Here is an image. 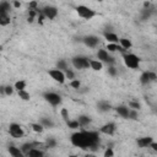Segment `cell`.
Segmentation results:
<instances>
[{"mask_svg": "<svg viewBox=\"0 0 157 157\" xmlns=\"http://www.w3.org/2000/svg\"><path fill=\"white\" fill-rule=\"evenodd\" d=\"M60 115H61V118H63L65 121L70 120V119H69L70 115H69V110H67V108H61V109H60Z\"/></svg>", "mask_w": 157, "mask_h": 157, "instance_id": "8d00e7d4", "label": "cell"}, {"mask_svg": "<svg viewBox=\"0 0 157 157\" xmlns=\"http://www.w3.org/2000/svg\"><path fill=\"white\" fill-rule=\"evenodd\" d=\"M148 76H150V81L151 82H157V72L148 71Z\"/></svg>", "mask_w": 157, "mask_h": 157, "instance_id": "b9f144b4", "label": "cell"}, {"mask_svg": "<svg viewBox=\"0 0 157 157\" xmlns=\"http://www.w3.org/2000/svg\"><path fill=\"white\" fill-rule=\"evenodd\" d=\"M64 72H65V76H66V78H69V81L75 78V72H74L71 69H67V70H65Z\"/></svg>", "mask_w": 157, "mask_h": 157, "instance_id": "f35d334b", "label": "cell"}, {"mask_svg": "<svg viewBox=\"0 0 157 157\" xmlns=\"http://www.w3.org/2000/svg\"><path fill=\"white\" fill-rule=\"evenodd\" d=\"M47 17L44 16V13L42 12V10H40V12H39V15L37 16V22L39 23V25H43L44 23V20H45Z\"/></svg>", "mask_w": 157, "mask_h": 157, "instance_id": "ab89813d", "label": "cell"}, {"mask_svg": "<svg viewBox=\"0 0 157 157\" xmlns=\"http://www.w3.org/2000/svg\"><path fill=\"white\" fill-rule=\"evenodd\" d=\"M31 129H32L34 132H37V134H42L45 128H44L40 123H31Z\"/></svg>", "mask_w": 157, "mask_h": 157, "instance_id": "f1b7e54d", "label": "cell"}, {"mask_svg": "<svg viewBox=\"0 0 157 157\" xmlns=\"http://www.w3.org/2000/svg\"><path fill=\"white\" fill-rule=\"evenodd\" d=\"M28 9H33V10H39V9H38V2H37L36 0H32V1H29V4H28Z\"/></svg>", "mask_w": 157, "mask_h": 157, "instance_id": "7bdbcfd3", "label": "cell"}, {"mask_svg": "<svg viewBox=\"0 0 157 157\" xmlns=\"http://www.w3.org/2000/svg\"><path fill=\"white\" fill-rule=\"evenodd\" d=\"M129 119H130V120H137V119H139V110H136V109H131V108H130V112H129Z\"/></svg>", "mask_w": 157, "mask_h": 157, "instance_id": "e575fe53", "label": "cell"}, {"mask_svg": "<svg viewBox=\"0 0 157 157\" xmlns=\"http://www.w3.org/2000/svg\"><path fill=\"white\" fill-rule=\"evenodd\" d=\"M99 131L87 130L86 128H81L70 136V142L72 146L78 147L81 150H93L98 147L101 142Z\"/></svg>", "mask_w": 157, "mask_h": 157, "instance_id": "6da1fadb", "label": "cell"}, {"mask_svg": "<svg viewBox=\"0 0 157 157\" xmlns=\"http://www.w3.org/2000/svg\"><path fill=\"white\" fill-rule=\"evenodd\" d=\"M71 65L77 70L90 69V58L83 55H76L71 58Z\"/></svg>", "mask_w": 157, "mask_h": 157, "instance_id": "277c9868", "label": "cell"}, {"mask_svg": "<svg viewBox=\"0 0 157 157\" xmlns=\"http://www.w3.org/2000/svg\"><path fill=\"white\" fill-rule=\"evenodd\" d=\"M28 157H43L44 156V151H42L40 148L38 147H33L28 153H27Z\"/></svg>", "mask_w": 157, "mask_h": 157, "instance_id": "cb8c5ba5", "label": "cell"}, {"mask_svg": "<svg viewBox=\"0 0 157 157\" xmlns=\"http://www.w3.org/2000/svg\"><path fill=\"white\" fill-rule=\"evenodd\" d=\"M7 152L12 157H23L25 156L22 150H21V147H17V146H13V145H10L7 147Z\"/></svg>", "mask_w": 157, "mask_h": 157, "instance_id": "9a60e30c", "label": "cell"}, {"mask_svg": "<svg viewBox=\"0 0 157 157\" xmlns=\"http://www.w3.org/2000/svg\"><path fill=\"white\" fill-rule=\"evenodd\" d=\"M123 55V61H124V65L128 67V69H131V70H137L140 69V63H141V59L134 54V53H124L121 54Z\"/></svg>", "mask_w": 157, "mask_h": 157, "instance_id": "7a4b0ae2", "label": "cell"}, {"mask_svg": "<svg viewBox=\"0 0 157 157\" xmlns=\"http://www.w3.org/2000/svg\"><path fill=\"white\" fill-rule=\"evenodd\" d=\"M17 96H18V98L22 99V101H29V99H31V94H29V92H27L26 90L17 91Z\"/></svg>", "mask_w": 157, "mask_h": 157, "instance_id": "4dcf8cb0", "label": "cell"}, {"mask_svg": "<svg viewBox=\"0 0 157 157\" xmlns=\"http://www.w3.org/2000/svg\"><path fill=\"white\" fill-rule=\"evenodd\" d=\"M82 42L87 48L93 49V48H97V45L99 44V37L94 36V34H88L82 38Z\"/></svg>", "mask_w": 157, "mask_h": 157, "instance_id": "9c48e42d", "label": "cell"}, {"mask_svg": "<svg viewBox=\"0 0 157 157\" xmlns=\"http://www.w3.org/2000/svg\"><path fill=\"white\" fill-rule=\"evenodd\" d=\"M107 71H108V75L112 76V77H117L118 76V69L114 65H108Z\"/></svg>", "mask_w": 157, "mask_h": 157, "instance_id": "1f68e13d", "label": "cell"}, {"mask_svg": "<svg viewBox=\"0 0 157 157\" xmlns=\"http://www.w3.org/2000/svg\"><path fill=\"white\" fill-rule=\"evenodd\" d=\"M119 44H120L124 49H126V50H129V49L132 47L131 40H130V39H128V38H120V39H119Z\"/></svg>", "mask_w": 157, "mask_h": 157, "instance_id": "f546056e", "label": "cell"}, {"mask_svg": "<svg viewBox=\"0 0 157 157\" xmlns=\"http://www.w3.org/2000/svg\"><path fill=\"white\" fill-rule=\"evenodd\" d=\"M13 87L16 91H21V90H26L27 87V81L26 80H18L13 83Z\"/></svg>", "mask_w": 157, "mask_h": 157, "instance_id": "4316f807", "label": "cell"}, {"mask_svg": "<svg viewBox=\"0 0 157 157\" xmlns=\"http://www.w3.org/2000/svg\"><path fill=\"white\" fill-rule=\"evenodd\" d=\"M97 109L102 113H107V112L112 110V104L108 101H99L97 103Z\"/></svg>", "mask_w": 157, "mask_h": 157, "instance_id": "e0dca14e", "label": "cell"}, {"mask_svg": "<svg viewBox=\"0 0 157 157\" xmlns=\"http://www.w3.org/2000/svg\"><path fill=\"white\" fill-rule=\"evenodd\" d=\"M43 98H44V101H45L47 103H49V104L53 105V107H58V105H60L61 102H63L61 96L58 94L56 92H45V93L43 94Z\"/></svg>", "mask_w": 157, "mask_h": 157, "instance_id": "8992f818", "label": "cell"}, {"mask_svg": "<svg viewBox=\"0 0 157 157\" xmlns=\"http://www.w3.org/2000/svg\"><path fill=\"white\" fill-rule=\"evenodd\" d=\"M128 105H129V108H131V109H136V110H140V109H141V104H140L137 101H130V102L128 103Z\"/></svg>", "mask_w": 157, "mask_h": 157, "instance_id": "d590c367", "label": "cell"}, {"mask_svg": "<svg viewBox=\"0 0 157 157\" xmlns=\"http://www.w3.org/2000/svg\"><path fill=\"white\" fill-rule=\"evenodd\" d=\"M94 1H98V2H102V1H104V0H94Z\"/></svg>", "mask_w": 157, "mask_h": 157, "instance_id": "bcb514c9", "label": "cell"}, {"mask_svg": "<svg viewBox=\"0 0 157 157\" xmlns=\"http://www.w3.org/2000/svg\"><path fill=\"white\" fill-rule=\"evenodd\" d=\"M56 67H58V69H60V70H63V71H65V70H67V69H69L66 60H63V59H60V60L56 63Z\"/></svg>", "mask_w": 157, "mask_h": 157, "instance_id": "836d02e7", "label": "cell"}, {"mask_svg": "<svg viewBox=\"0 0 157 157\" xmlns=\"http://www.w3.org/2000/svg\"><path fill=\"white\" fill-rule=\"evenodd\" d=\"M114 109H115L117 114H118L120 118H123V119H129V112H130V108H129V105H124V104H120V105L115 107Z\"/></svg>", "mask_w": 157, "mask_h": 157, "instance_id": "7c38bea8", "label": "cell"}, {"mask_svg": "<svg viewBox=\"0 0 157 157\" xmlns=\"http://www.w3.org/2000/svg\"><path fill=\"white\" fill-rule=\"evenodd\" d=\"M151 1H153V0H151Z\"/></svg>", "mask_w": 157, "mask_h": 157, "instance_id": "7dc6e473", "label": "cell"}, {"mask_svg": "<svg viewBox=\"0 0 157 157\" xmlns=\"http://www.w3.org/2000/svg\"><path fill=\"white\" fill-rule=\"evenodd\" d=\"M75 11L78 15V17H81L83 20H92L93 17L97 16V12L86 5H77L75 7Z\"/></svg>", "mask_w": 157, "mask_h": 157, "instance_id": "3957f363", "label": "cell"}, {"mask_svg": "<svg viewBox=\"0 0 157 157\" xmlns=\"http://www.w3.org/2000/svg\"><path fill=\"white\" fill-rule=\"evenodd\" d=\"M10 22H11V18H10V15L9 13H0V26L1 27L9 26Z\"/></svg>", "mask_w": 157, "mask_h": 157, "instance_id": "603a6c76", "label": "cell"}, {"mask_svg": "<svg viewBox=\"0 0 157 157\" xmlns=\"http://www.w3.org/2000/svg\"><path fill=\"white\" fill-rule=\"evenodd\" d=\"M152 141H153V137L152 136H144V137H139L136 140V145L140 148H146V147H150V145L152 144Z\"/></svg>", "mask_w": 157, "mask_h": 157, "instance_id": "5bb4252c", "label": "cell"}, {"mask_svg": "<svg viewBox=\"0 0 157 157\" xmlns=\"http://www.w3.org/2000/svg\"><path fill=\"white\" fill-rule=\"evenodd\" d=\"M15 92V87L11 86V85H7V86H2L1 87V93L5 94V96H12Z\"/></svg>", "mask_w": 157, "mask_h": 157, "instance_id": "484cf974", "label": "cell"}, {"mask_svg": "<svg viewBox=\"0 0 157 157\" xmlns=\"http://www.w3.org/2000/svg\"><path fill=\"white\" fill-rule=\"evenodd\" d=\"M48 75L55 81V82H58V83H60V85H63V83H65V81H66V76H65V72L63 71V70H60V69H58V67H54V69H50L49 71H48Z\"/></svg>", "mask_w": 157, "mask_h": 157, "instance_id": "52a82bcc", "label": "cell"}, {"mask_svg": "<svg viewBox=\"0 0 157 157\" xmlns=\"http://www.w3.org/2000/svg\"><path fill=\"white\" fill-rule=\"evenodd\" d=\"M97 59L107 65H115V59L109 54L105 48H101L97 50Z\"/></svg>", "mask_w": 157, "mask_h": 157, "instance_id": "5b68a950", "label": "cell"}, {"mask_svg": "<svg viewBox=\"0 0 157 157\" xmlns=\"http://www.w3.org/2000/svg\"><path fill=\"white\" fill-rule=\"evenodd\" d=\"M66 125H67L69 129H72V130H78V129H81V125H80V123H78L77 119H70V120H67V121H66Z\"/></svg>", "mask_w": 157, "mask_h": 157, "instance_id": "d4e9b609", "label": "cell"}, {"mask_svg": "<svg viewBox=\"0 0 157 157\" xmlns=\"http://www.w3.org/2000/svg\"><path fill=\"white\" fill-rule=\"evenodd\" d=\"M39 123L45 128V129H50V128H54V123L50 118H42L39 120Z\"/></svg>", "mask_w": 157, "mask_h": 157, "instance_id": "83f0119b", "label": "cell"}, {"mask_svg": "<svg viewBox=\"0 0 157 157\" xmlns=\"http://www.w3.org/2000/svg\"><path fill=\"white\" fill-rule=\"evenodd\" d=\"M103 155H104L105 157H113V156H114V151H113V148H112V147H107Z\"/></svg>", "mask_w": 157, "mask_h": 157, "instance_id": "60d3db41", "label": "cell"}, {"mask_svg": "<svg viewBox=\"0 0 157 157\" xmlns=\"http://www.w3.org/2000/svg\"><path fill=\"white\" fill-rule=\"evenodd\" d=\"M11 6H12L11 2H9L6 0H2L1 4H0V13H10Z\"/></svg>", "mask_w": 157, "mask_h": 157, "instance_id": "44dd1931", "label": "cell"}, {"mask_svg": "<svg viewBox=\"0 0 157 157\" xmlns=\"http://www.w3.org/2000/svg\"><path fill=\"white\" fill-rule=\"evenodd\" d=\"M45 146L47 147H50V148H54L56 146V140L53 139V137H48L47 141H45Z\"/></svg>", "mask_w": 157, "mask_h": 157, "instance_id": "74e56055", "label": "cell"}, {"mask_svg": "<svg viewBox=\"0 0 157 157\" xmlns=\"http://www.w3.org/2000/svg\"><path fill=\"white\" fill-rule=\"evenodd\" d=\"M90 69L93 71H101L103 69V63L98 59H90Z\"/></svg>", "mask_w": 157, "mask_h": 157, "instance_id": "ac0fdd59", "label": "cell"}, {"mask_svg": "<svg viewBox=\"0 0 157 157\" xmlns=\"http://www.w3.org/2000/svg\"><path fill=\"white\" fill-rule=\"evenodd\" d=\"M42 12L44 13V16H45L48 20H54V18L58 16V13H59L58 9H56L55 6H53V5H47V6H44V7L42 9Z\"/></svg>", "mask_w": 157, "mask_h": 157, "instance_id": "8fae6325", "label": "cell"}, {"mask_svg": "<svg viewBox=\"0 0 157 157\" xmlns=\"http://www.w3.org/2000/svg\"><path fill=\"white\" fill-rule=\"evenodd\" d=\"M9 134L13 139H22L25 136V131H23L22 126L17 123H11L9 125Z\"/></svg>", "mask_w": 157, "mask_h": 157, "instance_id": "ba28073f", "label": "cell"}, {"mask_svg": "<svg viewBox=\"0 0 157 157\" xmlns=\"http://www.w3.org/2000/svg\"><path fill=\"white\" fill-rule=\"evenodd\" d=\"M150 148L157 153V141H152V144L150 145Z\"/></svg>", "mask_w": 157, "mask_h": 157, "instance_id": "ee69618b", "label": "cell"}, {"mask_svg": "<svg viewBox=\"0 0 157 157\" xmlns=\"http://www.w3.org/2000/svg\"><path fill=\"white\" fill-rule=\"evenodd\" d=\"M37 146H38V144H37V142H25V144H22L20 147H21V150H22L23 155H25V156H27V153H28L33 147H37Z\"/></svg>", "mask_w": 157, "mask_h": 157, "instance_id": "ffe728a7", "label": "cell"}, {"mask_svg": "<svg viewBox=\"0 0 157 157\" xmlns=\"http://www.w3.org/2000/svg\"><path fill=\"white\" fill-rule=\"evenodd\" d=\"M12 7H15V9H20V7H21V2L17 1V0H13V1H12Z\"/></svg>", "mask_w": 157, "mask_h": 157, "instance_id": "f6af8a7d", "label": "cell"}, {"mask_svg": "<svg viewBox=\"0 0 157 157\" xmlns=\"http://www.w3.org/2000/svg\"><path fill=\"white\" fill-rule=\"evenodd\" d=\"M103 37H104V39L108 43H119V39H120L118 37V34L114 33V32H104L103 33Z\"/></svg>", "mask_w": 157, "mask_h": 157, "instance_id": "2e32d148", "label": "cell"}, {"mask_svg": "<svg viewBox=\"0 0 157 157\" xmlns=\"http://www.w3.org/2000/svg\"><path fill=\"white\" fill-rule=\"evenodd\" d=\"M77 120H78V123H80L81 128H86V126H88V125L92 123V118H91L90 115H85V114L78 115Z\"/></svg>", "mask_w": 157, "mask_h": 157, "instance_id": "d6986e66", "label": "cell"}, {"mask_svg": "<svg viewBox=\"0 0 157 157\" xmlns=\"http://www.w3.org/2000/svg\"><path fill=\"white\" fill-rule=\"evenodd\" d=\"M69 86L74 90H78L81 87V81L78 78H74V80H70L69 81Z\"/></svg>", "mask_w": 157, "mask_h": 157, "instance_id": "d6a6232c", "label": "cell"}, {"mask_svg": "<svg viewBox=\"0 0 157 157\" xmlns=\"http://www.w3.org/2000/svg\"><path fill=\"white\" fill-rule=\"evenodd\" d=\"M139 81H140V83H141L142 86H146V85L151 83L150 76H148V71H142L141 75H140V77H139Z\"/></svg>", "mask_w": 157, "mask_h": 157, "instance_id": "7402d4cb", "label": "cell"}, {"mask_svg": "<svg viewBox=\"0 0 157 157\" xmlns=\"http://www.w3.org/2000/svg\"><path fill=\"white\" fill-rule=\"evenodd\" d=\"M105 49H107L109 53H117V52H119V53L124 54V53H126V52H128V50H126V49H124L119 43H107Z\"/></svg>", "mask_w": 157, "mask_h": 157, "instance_id": "4fadbf2b", "label": "cell"}, {"mask_svg": "<svg viewBox=\"0 0 157 157\" xmlns=\"http://www.w3.org/2000/svg\"><path fill=\"white\" fill-rule=\"evenodd\" d=\"M115 131H117V124L114 121H108V123L103 124L99 128V132L101 134H104V135H108V136L114 135Z\"/></svg>", "mask_w": 157, "mask_h": 157, "instance_id": "30bf717a", "label": "cell"}]
</instances>
